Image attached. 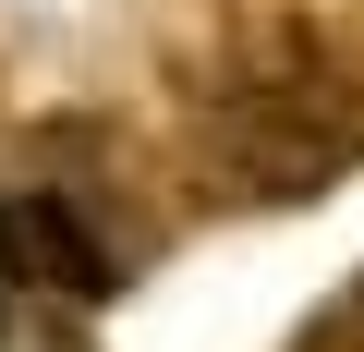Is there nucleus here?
Wrapping results in <instances>:
<instances>
[{"label": "nucleus", "instance_id": "obj_2", "mask_svg": "<svg viewBox=\"0 0 364 352\" xmlns=\"http://www.w3.org/2000/svg\"><path fill=\"white\" fill-rule=\"evenodd\" d=\"M291 352H364V267H352V279H340V292L291 328Z\"/></svg>", "mask_w": 364, "mask_h": 352}, {"label": "nucleus", "instance_id": "obj_3", "mask_svg": "<svg viewBox=\"0 0 364 352\" xmlns=\"http://www.w3.org/2000/svg\"><path fill=\"white\" fill-rule=\"evenodd\" d=\"M340 37H352V61H364V0H340Z\"/></svg>", "mask_w": 364, "mask_h": 352}, {"label": "nucleus", "instance_id": "obj_1", "mask_svg": "<svg viewBox=\"0 0 364 352\" xmlns=\"http://www.w3.org/2000/svg\"><path fill=\"white\" fill-rule=\"evenodd\" d=\"M195 170H207V195L231 207H304V195H340L352 170H364V61L340 37V13H267L207 110H195Z\"/></svg>", "mask_w": 364, "mask_h": 352}]
</instances>
